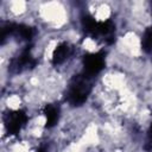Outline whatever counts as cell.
<instances>
[{
  "mask_svg": "<svg viewBox=\"0 0 152 152\" xmlns=\"http://www.w3.org/2000/svg\"><path fill=\"white\" fill-rule=\"evenodd\" d=\"M44 115L46 119V128H52L59 120L61 115V108L57 103H49L44 107Z\"/></svg>",
  "mask_w": 152,
  "mask_h": 152,
  "instance_id": "ba28073f",
  "label": "cell"
},
{
  "mask_svg": "<svg viewBox=\"0 0 152 152\" xmlns=\"http://www.w3.org/2000/svg\"><path fill=\"white\" fill-rule=\"evenodd\" d=\"M93 77L87 76L82 71L72 76L66 88L65 101L74 107L82 106L93 90Z\"/></svg>",
  "mask_w": 152,
  "mask_h": 152,
  "instance_id": "7a4b0ae2",
  "label": "cell"
},
{
  "mask_svg": "<svg viewBox=\"0 0 152 152\" xmlns=\"http://www.w3.org/2000/svg\"><path fill=\"white\" fill-rule=\"evenodd\" d=\"M28 122V115L23 109L8 110L4 114V126L10 135H18Z\"/></svg>",
  "mask_w": 152,
  "mask_h": 152,
  "instance_id": "5b68a950",
  "label": "cell"
},
{
  "mask_svg": "<svg viewBox=\"0 0 152 152\" xmlns=\"http://www.w3.org/2000/svg\"><path fill=\"white\" fill-rule=\"evenodd\" d=\"M72 46L69 43H61L56 46L52 53V64L53 65H61L63 64L71 55H72Z\"/></svg>",
  "mask_w": 152,
  "mask_h": 152,
  "instance_id": "52a82bcc",
  "label": "cell"
},
{
  "mask_svg": "<svg viewBox=\"0 0 152 152\" xmlns=\"http://www.w3.org/2000/svg\"><path fill=\"white\" fill-rule=\"evenodd\" d=\"M36 34V31L33 27L25 25V24H18V23H5L1 25V44L5 43V40L10 37H14L18 40L26 42L27 44L33 39Z\"/></svg>",
  "mask_w": 152,
  "mask_h": 152,
  "instance_id": "3957f363",
  "label": "cell"
},
{
  "mask_svg": "<svg viewBox=\"0 0 152 152\" xmlns=\"http://www.w3.org/2000/svg\"><path fill=\"white\" fill-rule=\"evenodd\" d=\"M81 26L83 32L94 39H102L106 44H113L115 40V24L112 19L99 21L89 13H83L81 15Z\"/></svg>",
  "mask_w": 152,
  "mask_h": 152,
  "instance_id": "6da1fadb",
  "label": "cell"
},
{
  "mask_svg": "<svg viewBox=\"0 0 152 152\" xmlns=\"http://www.w3.org/2000/svg\"><path fill=\"white\" fill-rule=\"evenodd\" d=\"M38 152H48V150H46V147H44V146H42L39 150H38Z\"/></svg>",
  "mask_w": 152,
  "mask_h": 152,
  "instance_id": "8fae6325",
  "label": "cell"
},
{
  "mask_svg": "<svg viewBox=\"0 0 152 152\" xmlns=\"http://www.w3.org/2000/svg\"><path fill=\"white\" fill-rule=\"evenodd\" d=\"M37 63L38 61L32 55L31 45L26 44V46H24V49L10 61L8 71L11 74H20L23 71L33 69L37 65Z\"/></svg>",
  "mask_w": 152,
  "mask_h": 152,
  "instance_id": "277c9868",
  "label": "cell"
},
{
  "mask_svg": "<svg viewBox=\"0 0 152 152\" xmlns=\"http://www.w3.org/2000/svg\"><path fill=\"white\" fill-rule=\"evenodd\" d=\"M145 148L148 151H152V124L150 125V128L147 131V139H146Z\"/></svg>",
  "mask_w": 152,
  "mask_h": 152,
  "instance_id": "30bf717a",
  "label": "cell"
},
{
  "mask_svg": "<svg viewBox=\"0 0 152 152\" xmlns=\"http://www.w3.org/2000/svg\"><path fill=\"white\" fill-rule=\"evenodd\" d=\"M141 49L146 53L152 52V26H148L141 37Z\"/></svg>",
  "mask_w": 152,
  "mask_h": 152,
  "instance_id": "9c48e42d",
  "label": "cell"
},
{
  "mask_svg": "<svg viewBox=\"0 0 152 152\" xmlns=\"http://www.w3.org/2000/svg\"><path fill=\"white\" fill-rule=\"evenodd\" d=\"M104 64H106V52L103 50L99 52L87 53L83 56L82 59V65H83L82 72L94 78L96 75H99L102 71Z\"/></svg>",
  "mask_w": 152,
  "mask_h": 152,
  "instance_id": "8992f818",
  "label": "cell"
}]
</instances>
